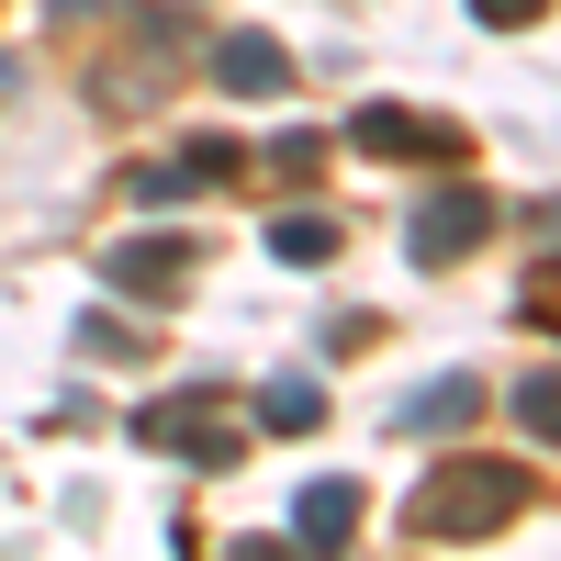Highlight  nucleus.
Masks as SVG:
<instances>
[{
    "instance_id": "nucleus-1",
    "label": "nucleus",
    "mask_w": 561,
    "mask_h": 561,
    "mask_svg": "<svg viewBox=\"0 0 561 561\" xmlns=\"http://www.w3.org/2000/svg\"><path fill=\"white\" fill-rule=\"evenodd\" d=\"M517 505H528V472H505V460H438L404 494V539H472V528H505Z\"/></svg>"
},
{
    "instance_id": "nucleus-2",
    "label": "nucleus",
    "mask_w": 561,
    "mask_h": 561,
    "mask_svg": "<svg viewBox=\"0 0 561 561\" xmlns=\"http://www.w3.org/2000/svg\"><path fill=\"white\" fill-rule=\"evenodd\" d=\"M135 449H169V460L225 472V460H237V415H225L214 382H180V393H158V404H135Z\"/></svg>"
},
{
    "instance_id": "nucleus-3",
    "label": "nucleus",
    "mask_w": 561,
    "mask_h": 561,
    "mask_svg": "<svg viewBox=\"0 0 561 561\" xmlns=\"http://www.w3.org/2000/svg\"><path fill=\"white\" fill-rule=\"evenodd\" d=\"M483 237H494V192H427L415 225H404V259L415 270H449V259H472Z\"/></svg>"
},
{
    "instance_id": "nucleus-4",
    "label": "nucleus",
    "mask_w": 561,
    "mask_h": 561,
    "mask_svg": "<svg viewBox=\"0 0 561 561\" xmlns=\"http://www.w3.org/2000/svg\"><path fill=\"white\" fill-rule=\"evenodd\" d=\"M192 270H203V248H192V237H124V248L102 259L113 293H180Z\"/></svg>"
},
{
    "instance_id": "nucleus-5",
    "label": "nucleus",
    "mask_w": 561,
    "mask_h": 561,
    "mask_svg": "<svg viewBox=\"0 0 561 561\" xmlns=\"http://www.w3.org/2000/svg\"><path fill=\"white\" fill-rule=\"evenodd\" d=\"M472 415H483V370H438V382H415L393 404V427L404 438H449V427H472Z\"/></svg>"
},
{
    "instance_id": "nucleus-6",
    "label": "nucleus",
    "mask_w": 561,
    "mask_h": 561,
    "mask_svg": "<svg viewBox=\"0 0 561 561\" xmlns=\"http://www.w3.org/2000/svg\"><path fill=\"white\" fill-rule=\"evenodd\" d=\"M348 528H359V483L348 472H325V483L293 494V539L304 550H348Z\"/></svg>"
},
{
    "instance_id": "nucleus-7",
    "label": "nucleus",
    "mask_w": 561,
    "mask_h": 561,
    "mask_svg": "<svg viewBox=\"0 0 561 561\" xmlns=\"http://www.w3.org/2000/svg\"><path fill=\"white\" fill-rule=\"evenodd\" d=\"M348 135H359L370 158H449V147H460L449 124H427V113H393V102H370V113H359Z\"/></svg>"
},
{
    "instance_id": "nucleus-8",
    "label": "nucleus",
    "mask_w": 561,
    "mask_h": 561,
    "mask_svg": "<svg viewBox=\"0 0 561 561\" xmlns=\"http://www.w3.org/2000/svg\"><path fill=\"white\" fill-rule=\"evenodd\" d=\"M214 79H225V90H248V102H270V90L293 79V57H280L270 34H225V45H214Z\"/></svg>"
},
{
    "instance_id": "nucleus-9",
    "label": "nucleus",
    "mask_w": 561,
    "mask_h": 561,
    "mask_svg": "<svg viewBox=\"0 0 561 561\" xmlns=\"http://www.w3.org/2000/svg\"><path fill=\"white\" fill-rule=\"evenodd\" d=\"M270 259L280 270H325V259H337V225H325V214H280L270 225Z\"/></svg>"
},
{
    "instance_id": "nucleus-10",
    "label": "nucleus",
    "mask_w": 561,
    "mask_h": 561,
    "mask_svg": "<svg viewBox=\"0 0 561 561\" xmlns=\"http://www.w3.org/2000/svg\"><path fill=\"white\" fill-rule=\"evenodd\" d=\"M314 415H325V393H314V382H293V370H280V382L259 393V427H280V438H304Z\"/></svg>"
},
{
    "instance_id": "nucleus-11",
    "label": "nucleus",
    "mask_w": 561,
    "mask_h": 561,
    "mask_svg": "<svg viewBox=\"0 0 561 561\" xmlns=\"http://www.w3.org/2000/svg\"><path fill=\"white\" fill-rule=\"evenodd\" d=\"M237 169H248L237 135H192V147H180V180H192V192H203V180H237Z\"/></svg>"
},
{
    "instance_id": "nucleus-12",
    "label": "nucleus",
    "mask_w": 561,
    "mask_h": 561,
    "mask_svg": "<svg viewBox=\"0 0 561 561\" xmlns=\"http://www.w3.org/2000/svg\"><path fill=\"white\" fill-rule=\"evenodd\" d=\"M517 427L528 438H561V370H528V382H517Z\"/></svg>"
},
{
    "instance_id": "nucleus-13",
    "label": "nucleus",
    "mask_w": 561,
    "mask_h": 561,
    "mask_svg": "<svg viewBox=\"0 0 561 561\" xmlns=\"http://www.w3.org/2000/svg\"><path fill=\"white\" fill-rule=\"evenodd\" d=\"M314 158H325V147H314V135H304V124H293V135H270V169H280V180H304Z\"/></svg>"
},
{
    "instance_id": "nucleus-14",
    "label": "nucleus",
    "mask_w": 561,
    "mask_h": 561,
    "mask_svg": "<svg viewBox=\"0 0 561 561\" xmlns=\"http://www.w3.org/2000/svg\"><path fill=\"white\" fill-rule=\"evenodd\" d=\"M472 12H483V23H505V34H517V23H539V12H550V0H472Z\"/></svg>"
},
{
    "instance_id": "nucleus-15",
    "label": "nucleus",
    "mask_w": 561,
    "mask_h": 561,
    "mask_svg": "<svg viewBox=\"0 0 561 561\" xmlns=\"http://www.w3.org/2000/svg\"><path fill=\"white\" fill-rule=\"evenodd\" d=\"M57 12H113V0H57Z\"/></svg>"
},
{
    "instance_id": "nucleus-16",
    "label": "nucleus",
    "mask_w": 561,
    "mask_h": 561,
    "mask_svg": "<svg viewBox=\"0 0 561 561\" xmlns=\"http://www.w3.org/2000/svg\"><path fill=\"white\" fill-rule=\"evenodd\" d=\"M550 225H561V203H550Z\"/></svg>"
}]
</instances>
